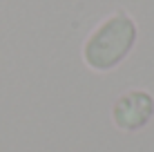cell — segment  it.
Masks as SVG:
<instances>
[{
    "instance_id": "cell-1",
    "label": "cell",
    "mask_w": 154,
    "mask_h": 152,
    "mask_svg": "<svg viewBox=\"0 0 154 152\" xmlns=\"http://www.w3.org/2000/svg\"><path fill=\"white\" fill-rule=\"evenodd\" d=\"M136 27L125 14H116L94 31L85 45V58L94 70H109L130 51Z\"/></svg>"
},
{
    "instance_id": "cell-2",
    "label": "cell",
    "mask_w": 154,
    "mask_h": 152,
    "mask_svg": "<svg viewBox=\"0 0 154 152\" xmlns=\"http://www.w3.org/2000/svg\"><path fill=\"white\" fill-rule=\"evenodd\" d=\"M154 112V103L145 92H132L114 105V121L123 130H136L147 123Z\"/></svg>"
}]
</instances>
